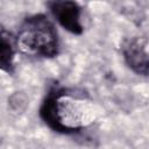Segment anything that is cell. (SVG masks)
Segmentation results:
<instances>
[{
    "label": "cell",
    "instance_id": "obj_2",
    "mask_svg": "<svg viewBox=\"0 0 149 149\" xmlns=\"http://www.w3.org/2000/svg\"><path fill=\"white\" fill-rule=\"evenodd\" d=\"M17 49L31 57L51 58L59 51L58 34L44 14L28 16L21 23L15 37Z\"/></svg>",
    "mask_w": 149,
    "mask_h": 149
},
{
    "label": "cell",
    "instance_id": "obj_4",
    "mask_svg": "<svg viewBox=\"0 0 149 149\" xmlns=\"http://www.w3.org/2000/svg\"><path fill=\"white\" fill-rule=\"evenodd\" d=\"M121 52L127 66L139 76H149V54L144 42L140 37H130L123 41Z\"/></svg>",
    "mask_w": 149,
    "mask_h": 149
},
{
    "label": "cell",
    "instance_id": "obj_5",
    "mask_svg": "<svg viewBox=\"0 0 149 149\" xmlns=\"http://www.w3.org/2000/svg\"><path fill=\"white\" fill-rule=\"evenodd\" d=\"M14 44L10 34L6 33L5 29L1 30V51H0V64L1 69L6 72H12L13 58H14Z\"/></svg>",
    "mask_w": 149,
    "mask_h": 149
},
{
    "label": "cell",
    "instance_id": "obj_1",
    "mask_svg": "<svg viewBox=\"0 0 149 149\" xmlns=\"http://www.w3.org/2000/svg\"><path fill=\"white\" fill-rule=\"evenodd\" d=\"M95 109L88 100L64 88H52L40 108L41 119L54 130L62 134L78 133L95 119Z\"/></svg>",
    "mask_w": 149,
    "mask_h": 149
},
{
    "label": "cell",
    "instance_id": "obj_3",
    "mask_svg": "<svg viewBox=\"0 0 149 149\" xmlns=\"http://www.w3.org/2000/svg\"><path fill=\"white\" fill-rule=\"evenodd\" d=\"M48 7L57 22L74 35L83 33L80 22L81 8L74 0H49Z\"/></svg>",
    "mask_w": 149,
    "mask_h": 149
}]
</instances>
